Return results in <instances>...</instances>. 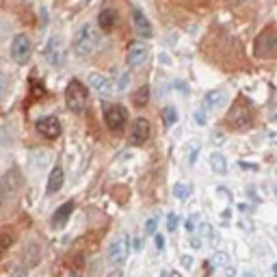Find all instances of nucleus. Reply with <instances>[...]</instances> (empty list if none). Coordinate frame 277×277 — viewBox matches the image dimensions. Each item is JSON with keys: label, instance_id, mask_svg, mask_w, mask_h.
I'll use <instances>...</instances> for the list:
<instances>
[{"label": "nucleus", "instance_id": "dca6fc26", "mask_svg": "<svg viewBox=\"0 0 277 277\" xmlns=\"http://www.w3.org/2000/svg\"><path fill=\"white\" fill-rule=\"evenodd\" d=\"M98 22H100V28L104 33H111L117 24V11L115 9H102L100 15H98Z\"/></svg>", "mask_w": 277, "mask_h": 277}, {"label": "nucleus", "instance_id": "1a4fd4ad", "mask_svg": "<svg viewBox=\"0 0 277 277\" xmlns=\"http://www.w3.org/2000/svg\"><path fill=\"white\" fill-rule=\"evenodd\" d=\"M46 59L52 65H61L65 61V43L61 37H52L46 46Z\"/></svg>", "mask_w": 277, "mask_h": 277}, {"label": "nucleus", "instance_id": "5701e85b", "mask_svg": "<svg viewBox=\"0 0 277 277\" xmlns=\"http://www.w3.org/2000/svg\"><path fill=\"white\" fill-rule=\"evenodd\" d=\"M195 121L199 123V126H206V109L195 111Z\"/></svg>", "mask_w": 277, "mask_h": 277}, {"label": "nucleus", "instance_id": "ddd939ff", "mask_svg": "<svg viewBox=\"0 0 277 277\" xmlns=\"http://www.w3.org/2000/svg\"><path fill=\"white\" fill-rule=\"evenodd\" d=\"M128 258V242L126 238H115L109 245V260L113 264H121Z\"/></svg>", "mask_w": 277, "mask_h": 277}, {"label": "nucleus", "instance_id": "f8f14e48", "mask_svg": "<svg viewBox=\"0 0 277 277\" xmlns=\"http://www.w3.org/2000/svg\"><path fill=\"white\" fill-rule=\"evenodd\" d=\"M87 80H89V87H93L95 91H98L100 95H104V98H109V95L115 91V89H113L115 84H113L111 78H106L104 74H95L93 72V74H89Z\"/></svg>", "mask_w": 277, "mask_h": 277}, {"label": "nucleus", "instance_id": "c756f323", "mask_svg": "<svg viewBox=\"0 0 277 277\" xmlns=\"http://www.w3.org/2000/svg\"><path fill=\"white\" fill-rule=\"evenodd\" d=\"M182 264H184L186 269H189L191 264H193V258H191V256H184V258H182Z\"/></svg>", "mask_w": 277, "mask_h": 277}, {"label": "nucleus", "instance_id": "2f4dec72", "mask_svg": "<svg viewBox=\"0 0 277 277\" xmlns=\"http://www.w3.org/2000/svg\"><path fill=\"white\" fill-rule=\"evenodd\" d=\"M11 277H26V271H24V269H18Z\"/></svg>", "mask_w": 277, "mask_h": 277}, {"label": "nucleus", "instance_id": "f257e3e1", "mask_svg": "<svg viewBox=\"0 0 277 277\" xmlns=\"http://www.w3.org/2000/svg\"><path fill=\"white\" fill-rule=\"evenodd\" d=\"M65 102H67V109L76 115H82L89 106V89L84 87L80 80H70L65 89Z\"/></svg>", "mask_w": 277, "mask_h": 277}, {"label": "nucleus", "instance_id": "39448f33", "mask_svg": "<svg viewBox=\"0 0 277 277\" xmlns=\"http://www.w3.org/2000/svg\"><path fill=\"white\" fill-rule=\"evenodd\" d=\"M104 121L111 132L119 134V132H123V128L128 123V111L121 104H109L104 109Z\"/></svg>", "mask_w": 277, "mask_h": 277}, {"label": "nucleus", "instance_id": "f03ea898", "mask_svg": "<svg viewBox=\"0 0 277 277\" xmlns=\"http://www.w3.org/2000/svg\"><path fill=\"white\" fill-rule=\"evenodd\" d=\"M72 46H74V52L78 56H89L95 52V48H98V35H95V28L93 24H80L74 35V41H72Z\"/></svg>", "mask_w": 277, "mask_h": 277}, {"label": "nucleus", "instance_id": "7c9ffc66", "mask_svg": "<svg viewBox=\"0 0 277 277\" xmlns=\"http://www.w3.org/2000/svg\"><path fill=\"white\" fill-rule=\"evenodd\" d=\"M186 230H189V232L195 230V219H189V221H186Z\"/></svg>", "mask_w": 277, "mask_h": 277}, {"label": "nucleus", "instance_id": "aec40b11", "mask_svg": "<svg viewBox=\"0 0 277 277\" xmlns=\"http://www.w3.org/2000/svg\"><path fill=\"white\" fill-rule=\"evenodd\" d=\"M162 119H165V126H167V128H171L173 123L178 121V113H176V109H173V106H167V109L162 111Z\"/></svg>", "mask_w": 277, "mask_h": 277}, {"label": "nucleus", "instance_id": "6e6552de", "mask_svg": "<svg viewBox=\"0 0 277 277\" xmlns=\"http://www.w3.org/2000/svg\"><path fill=\"white\" fill-rule=\"evenodd\" d=\"M148 139H150V121L145 119V117H139V119H134L132 126H130V143L143 145Z\"/></svg>", "mask_w": 277, "mask_h": 277}, {"label": "nucleus", "instance_id": "0eeeda50", "mask_svg": "<svg viewBox=\"0 0 277 277\" xmlns=\"http://www.w3.org/2000/svg\"><path fill=\"white\" fill-rule=\"evenodd\" d=\"M145 59H148V46H145L143 41H130L128 43V52H126V63L128 67H132V70H137L145 63Z\"/></svg>", "mask_w": 277, "mask_h": 277}, {"label": "nucleus", "instance_id": "cd10ccee", "mask_svg": "<svg viewBox=\"0 0 277 277\" xmlns=\"http://www.w3.org/2000/svg\"><path fill=\"white\" fill-rule=\"evenodd\" d=\"M154 240H156V249H158V251H160V249H162V247H165V238H162V236H160V234H156V238H154Z\"/></svg>", "mask_w": 277, "mask_h": 277}, {"label": "nucleus", "instance_id": "c9c22d12", "mask_svg": "<svg viewBox=\"0 0 277 277\" xmlns=\"http://www.w3.org/2000/svg\"><path fill=\"white\" fill-rule=\"evenodd\" d=\"M273 271H275V277H277V264H275V267H273Z\"/></svg>", "mask_w": 277, "mask_h": 277}, {"label": "nucleus", "instance_id": "20e7f679", "mask_svg": "<svg viewBox=\"0 0 277 277\" xmlns=\"http://www.w3.org/2000/svg\"><path fill=\"white\" fill-rule=\"evenodd\" d=\"M253 52H256L258 59H269L277 52V33L275 28H264L262 33L256 37V43H253Z\"/></svg>", "mask_w": 277, "mask_h": 277}, {"label": "nucleus", "instance_id": "f3484780", "mask_svg": "<svg viewBox=\"0 0 277 277\" xmlns=\"http://www.w3.org/2000/svg\"><path fill=\"white\" fill-rule=\"evenodd\" d=\"M63 180H65V173L61 167H54L52 173L48 178V193H59L61 186H63Z\"/></svg>", "mask_w": 277, "mask_h": 277}, {"label": "nucleus", "instance_id": "b1692460", "mask_svg": "<svg viewBox=\"0 0 277 277\" xmlns=\"http://www.w3.org/2000/svg\"><path fill=\"white\" fill-rule=\"evenodd\" d=\"M156 225H158V221H156L154 217L148 219V223H145V234H154V232H156Z\"/></svg>", "mask_w": 277, "mask_h": 277}, {"label": "nucleus", "instance_id": "bb28decb", "mask_svg": "<svg viewBox=\"0 0 277 277\" xmlns=\"http://www.w3.org/2000/svg\"><path fill=\"white\" fill-rule=\"evenodd\" d=\"M214 264H217V267H225V264H228V256H225V253H217V256H214Z\"/></svg>", "mask_w": 277, "mask_h": 277}, {"label": "nucleus", "instance_id": "2eb2a0df", "mask_svg": "<svg viewBox=\"0 0 277 277\" xmlns=\"http://www.w3.org/2000/svg\"><path fill=\"white\" fill-rule=\"evenodd\" d=\"M72 212H74V201H65V203H61L59 208L54 210L52 214V228H63L65 221L72 217Z\"/></svg>", "mask_w": 277, "mask_h": 277}, {"label": "nucleus", "instance_id": "6ab92c4d", "mask_svg": "<svg viewBox=\"0 0 277 277\" xmlns=\"http://www.w3.org/2000/svg\"><path fill=\"white\" fill-rule=\"evenodd\" d=\"M132 102H134V106H148V102H150V87L145 84V87H139V91L132 95Z\"/></svg>", "mask_w": 277, "mask_h": 277}, {"label": "nucleus", "instance_id": "423d86ee", "mask_svg": "<svg viewBox=\"0 0 277 277\" xmlns=\"http://www.w3.org/2000/svg\"><path fill=\"white\" fill-rule=\"evenodd\" d=\"M31 54H33V43L26 35H15L13 41H11V59L15 61L18 65H24L31 61Z\"/></svg>", "mask_w": 277, "mask_h": 277}, {"label": "nucleus", "instance_id": "a878e982", "mask_svg": "<svg viewBox=\"0 0 277 277\" xmlns=\"http://www.w3.org/2000/svg\"><path fill=\"white\" fill-rule=\"evenodd\" d=\"M7 201V184H4V180H0V206Z\"/></svg>", "mask_w": 277, "mask_h": 277}, {"label": "nucleus", "instance_id": "9d476101", "mask_svg": "<svg viewBox=\"0 0 277 277\" xmlns=\"http://www.w3.org/2000/svg\"><path fill=\"white\" fill-rule=\"evenodd\" d=\"M35 128L43 139H56L61 134V121L56 117H41V119H37Z\"/></svg>", "mask_w": 277, "mask_h": 277}, {"label": "nucleus", "instance_id": "4be33fe9", "mask_svg": "<svg viewBox=\"0 0 277 277\" xmlns=\"http://www.w3.org/2000/svg\"><path fill=\"white\" fill-rule=\"evenodd\" d=\"M11 247V236H0V258L4 256V253H7V249Z\"/></svg>", "mask_w": 277, "mask_h": 277}, {"label": "nucleus", "instance_id": "9b49d317", "mask_svg": "<svg viewBox=\"0 0 277 277\" xmlns=\"http://www.w3.org/2000/svg\"><path fill=\"white\" fill-rule=\"evenodd\" d=\"M132 26H134V33L143 39H150L154 35V28H152L150 20L145 18V13L141 9H132Z\"/></svg>", "mask_w": 277, "mask_h": 277}, {"label": "nucleus", "instance_id": "412c9836", "mask_svg": "<svg viewBox=\"0 0 277 277\" xmlns=\"http://www.w3.org/2000/svg\"><path fill=\"white\" fill-rule=\"evenodd\" d=\"M173 195H176L178 197V199H186V197H189V189H186V186L184 184H176V186H173Z\"/></svg>", "mask_w": 277, "mask_h": 277}, {"label": "nucleus", "instance_id": "7ed1b4c3", "mask_svg": "<svg viewBox=\"0 0 277 277\" xmlns=\"http://www.w3.org/2000/svg\"><path fill=\"white\" fill-rule=\"evenodd\" d=\"M228 126L232 130H247L251 126V106L247 100H238L228 113Z\"/></svg>", "mask_w": 277, "mask_h": 277}, {"label": "nucleus", "instance_id": "f704fd0d", "mask_svg": "<svg viewBox=\"0 0 277 277\" xmlns=\"http://www.w3.org/2000/svg\"><path fill=\"white\" fill-rule=\"evenodd\" d=\"M242 277H256V275H253V273H245V275H242Z\"/></svg>", "mask_w": 277, "mask_h": 277}, {"label": "nucleus", "instance_id": "393cba45", "mask_svg": "<svg viewBox=\"0 0 277 277\" xmlns=\"http://www.w3.org/2000/svg\"><path fill=\"white\" fill-rule=\"evenodd\" d=\"M176 228H178V217H176V214H169V217H167V230L173 232Z\"/></svg>", "mask_w": 277, "mask_h": 277}, {"label": "nucleus", "instance_id": "c85d7f7f", "mask_svg": "<svg viewBox=\"0 0 277 277\" xmlns=\"http://www.w3.org/2000/svg\"><path fill=\"white\" fill-rule=\"evenodd\" d=\"M132 242H134V245H132L134 251H141V249H143V238H139V236H137V238H134Z\"/></svg>", "mask_w": 277, "mask_h": 277}, {"label": "nucleus", "instance_id": "473e14b6", "mask_svg": "<svg viewBox=\"0 0 277 277\" xmlns=\"http://www.w3.org/2000/svg\"><path fill=\"white\" fill-rule=\"evenodd\" d=\"M212 141H214V143H221L223 137H221V134H214V139H212Z\"/></svg>", "mask_w": 277, "mask_h": 277}, {"label": "nucleus", "instance_id": "a211bd4d", "mask_svg": "<svg viewBox=\"0 0 277 277\" xmlns=\"http://www.w3.org/2000/svg\"><path fill=\"white\" fill-rule=\"evenodd\" d=\"M210 167L214 173H219V176H225V171H228V162H225V156L219 154V152H214L210 156Z\"/></svg>", "mask_w": 277, "mask_h": 277}, {"label": "nucleus", "instance_id": "4468645a", "mask_svg": "<svg viewBox=\"0 0 277 277\" xmlns=\"http://www.w3.org/2000/svg\"><path fill=\"white\" fill-rule=\"evenodd\" d=\"M225 102H228V93H225L223 89H212V91H208L206 98H203V106H206L208 111H219Z\"/></svg>", "mask_w": 277, "mask_h": 277}, {"label": "nucleus", "instance_id": "72a5a7b5", "mask_svg": "<svg viewBox=\"0 0 277 277\" xmlns=\"http://www.w3.org/2000/svg\"><path fill=\"white\" fill-rule=\"evenodd\" d=\"M228 2H232V4H240V2H245V0H228Z\"/></svg>", "mask_w": 277, "mask_h": 277}]
</instances>
